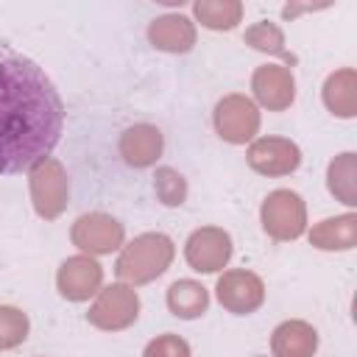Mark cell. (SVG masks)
Listing matches in <instances>:
<instances>
[{"instance_id":"obj_24","label":"cell","mask_w":357,"mask_h":357,"mask_svg":"<svg viewBox=\"0 0 357 357\" xmlns=\"http://www.w3.org/2000/svg\"><path fill=\"white\" fill-rule=\"evenodd\" d=\"M142 357H192V351H190V343L181 335L165 332V335H156L145 346Z\"/></svg>"},{"instance_id":"obj_19","label":"cell","mask_w":357,"mask_h":357,"mask_svg":"<svg viewBox=\"0 0 357 357\" xmlns=\"http://www.w3.org/2000/svg\"><path fill=\"white\" fill-rule=\"evenodd\" d=\"M192 14L209 31H231L243 20V3L240 0H195Z\"/></svg>"},{"instance_id":"obj_7","label":"cell","mask_w":357,"mask_h":357,"mask_svg":"<svg viewBox=\"0 0 357 357\" xmlns=\"http://www.w3.org/2000/svg\"><path fill=\"white\" fill-rule=\"evenodd\" d=\"M70 240L86 257H103L123 245L126 229L117 218H112L106 212H86L73 223Z\"/></svg>"},{"instance_id":"obj_11","label":"cell","mask_w":357,"mask_h":357,"mask_svg":"<svg viewBox=\"0 0 357 357\" xmlns=\"http://www.w3.org/2000/svg\"><path fill=\"white\" fill-rule=\"evenodd\" d=\"M103 284V268L95 257L75 254L67 257L56 271V287L67 301H86L95 293H100Z\"/></svg>"},{"instance_id":"obj_14","label":"cell","mask_w":357,"mask_h":357,"mask_svg":"<svg viewBox=\"0 0 357 357\" xmlns=\"http://www.w3.org/2000/svg\"><path fill=\"white\" fill-rule=\"evenodd\" d=\"M195 39V22L184 14H162L148 25V42L165 53H190Z\"/></svg>"},{"instance_id":"obj_4","label":"cell","mask_w":357,"mask_h":357,"mask_svg":"<svg viewBox=\"0 0 357 357\" xmlns=\"http://www.w3.org/2000/svg\"><path fill=\"white\" fill-rule=\"evenodd\" d=\"M259 220L268 237L287 243L304 234L307 229V206L304 198L293 190H273L265 195L262 209H259Z\"/></svg>"},{"instance_id":"obj_10","label":"cell","mask_w":357,"mask_h":357,"mask_svg":"<svg viewBox=\"0 0 357 357\" xmlns=\"http://www.w3.org/2000/svg\"><path fill=\"white\" fill-rule=\"evenodd\" d=\"M245 159L259 176H287L301 165V151L287 137H259L248 145Z\"/></svg>"},{"instance_id":"obj_18","label":"cell","mask_w":357,"mask_h":357,"mask_svg":"<svg viewBox=\"0 0 357 357\" xmlns=\"http://www.w3.org/2000/svg\"><path fill=\"white\" fill-rule=\"evenodd\" d=\"M209 307V290L195 279H178L167 287V310L176 318H198Z\"/></svg>"},{"instance_id":"obj_5","label":"cell","mask_w":357,"mask_h":357,"mask_svg":"<svg viewBox=\"0 0 357 357\" xmlns=\"http://www.w3.org/2000/svg\"><path fill=\"white\" fill-rule=\"evenodd\" d=\"M137 318H139V296L131 284L123 282L100 287L95 304L86 312V321L103 332H123L134 326Z\"/></svg>"},{"instance_id":"obj_1","label":"cell","mask_w":357,"mask_h":357,"mask_svg":"<svg viewBox=\"0 0 357 357\" xmlns=\"http://www.w3.org/2000/svg\"><path fill=\"white\" fill-rule=\"evenodd\" d=\"M64 131V103L47 73L0 39V176L47 159Z\"/></svg>"},{"instance_id":"obj_12","label":"cell","mask_w":357,"mask_h":357,"mask_svg":"<svg viewBox=\"0 0 357 357\" xmlns=\"http://www.w3.org/2000/svg\"><path fill=\"white\" fill-rule=\"evenodd\" d=\"M251 92L268 112H284L296 100V78L284 64H262L251 75Z\"/></svg>"},{"instance_id":"obj_23","label":"cell","mask_w":357,"mask_h":357,"mask_svg":"<svg viewBox=\"0 0 357 357\" xmlns=\"http://www.w3.org/2000/svg\"><path fill=\"white\" fill-rule=\"evenodd\" d=\"M153 192L165 206H181L187 201V178L176 167H156Z\"/></svg>"},{"instance_id":"obj_6","label":"cell","mask_w":357,"mask_h":357,"mask_svg":"<svg viewBox=\"0 0 357 357\" xmlns=\"http://www.w3.org/2000/svg\"><path fill=\"white\" fill-rule=\"evenodd\" d=\"M212 120H215L218 137L231 145H245L259 131V109L248 95H240V92L220 98Z\"/></svg>"},{"instance_id":"obj_2","label":"cell","mask_w":357,"mask_h":357,"mask_svg":"<svg viewBox=\"0 0 357 357\" xmlns=\"http://www.w3.org/2000/svg\"><path fill=\"white\" fill-rule=\"evenodd\" d=\"M176 257V245L167 234L162 231H145L134 237L128 245H123L114 273L120 276L123 284H148L159 279Z\"/></svg>"},{"instance_id":"obj_16","label":"cell","mask_w":357,"mask_h":357,"mask_svg":"<svg viewBox=\"0 0 357 357\" xmlns=\"http://www.w3.org/2000/svg\"><path fill=\"white\" fill-rule=\"evenodd\" d=\"M310 243L321 251H349L357 245V215L346 212L337 218H326L312 226Z\"/></svg>"},{"instance_id":"obj_8","label":"cell","mask_w":357,"mask_h":357,"mask_svg":"<svg viewBox=\"0 0 357 357\" xmlns=\"http://www.w3.org/2000/svg\"><path fill=\"white\" fill-rule=\"evenodd\" d=\"M184 259L198 273L223 271L231 259V237L220 226H201L184 243Z\"/></svg>"},{"instance_id":"obj_9","label":"cell","mask_w":357,"mask_h":357,"mask_svg":"<svg viewBox=\"0 0 357 357\" xmlns=\"http://www.w3.org/2000/svg\"><path fill=\"white\" fill-rule=\"evenodd\" d=\"M215 293H218L220 307L234 312V315L257 312L262 307V301H265L262 279L257 273H251V271H243V268L223 271V276L215 284Z\"/></svg>"},{"instance_id":"obj_17","label":"cell","mask_w":357,"mask_h":357,"mask_svg":"<svg viewBox=\"0 0 357 357\" xmlns=\"http://www.w3.org/2000/svg\"><path fill=\"white\" fill-rule=\"evenodd\" d=\"M324 106L335 117H354L357 114V73L351 67L335 70L324 81Z\"/></svg>"},{"instance_id":"obj_20","label":"cell","mask_w":357,"mask_h":357,"mask_svg":"<svg viewBox=\"0 0 357 357\" xmlns=\"http://www.w3.org/2000/svg\"><path fill=\"white\" fill-rule=\"evenodd\" d=\"M326 184L337 201H343L346 206H354L357 204V156L354 153L335 156L326 170Z\"/></svg>"},{"instance_id":"obj_3","label":"cell","mask_w":357,"mask_h":357,"mask_svg":"<svg viewBox=\"0 0 357 357\" xmlns=\"http://www.w3.org/2000/svg\"><path fill=\"white\" fill-rule=\"evenodd\" d=\"M28 190H31L36 215L45 220H56L67 209V201H70V178H67L64 165L53 156L36 162L28 170Z\"/></svg>"},{"instance_id":"obj_13","label":"cell","mask_w":357,"mask_h":357,"mask_svg":"<svg viewBox=\"0 0 357 357\" xmlns=\"http://www.w3.org/2000/svg\"><path fill=\"white\" fill-rule=\"evenodd\" d=\"M165 151V137L153 123H134L120 137V156L131 167H151Z\"/></svg>"},{"instance_id":"obj_22","label":"cell","mask_w":357,"mask_h":357,"mask_svg":"<svg viewBox=\"0 0 357 357\" xmlns=\"http://www.w3.org/2000/svg\"><path fill=\"white\" fill-rule=\"evenodd\" d=\"M28 329H31V321L20 307L0 304V351L17 349L20 343H25Z\"/></svg>"},{"instance_id":"obj_21","label":"cell","mask_w":357,"mask_h":357,"mask_svg":"<svg viewBox=\"0 0 357 357\" xmlns=\"http://www.w3.org/2000/svg\"><path fill=\"white\" fill-rule=\"evenodd\" d=\"M243 39H245V45H251V47L259 50V53H271V56H279V59L293 61L290 50L284 47V33H282V28H279L276 22L259 20V22H254V25L245 31Z\"/></svg>"},{"instance_id":"obj_15","label":"cell","mask_w":357,"mask_h":357,"mask_svg":"<svg viewBox=\"0 0 357 357\" xmlns=\"http://www.w3.org/2000/svg\"><path fill=\"white\" fill-rule=\"evenodd\" d=\"M318 349V332L307 321H282L271 335L273 357H312Z\"/></svg>"}]
</instances>
